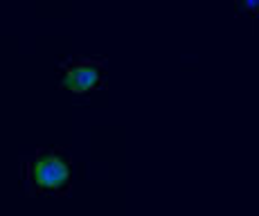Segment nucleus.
Here are the masks:
<instances>
[{"label": "nucleus", "instance_id": "1", "mask_svg": "<svg viewBox=\"0 0 259 216\" xmlns=\"http://www.w3.org/2000/svg\"><path fill=\"white\" fill-rule=\"evenodd\" d=\"M27 180L38 194H63L70 187V162L59 151H38L27 164Z\"/></svg>", "mask_w": 259, "mask_h": 216}, {"label": "nucleus", "instance_id": "2", "mask_svg": "<svg viewBox=\"0 0 259 216\" xmlns=\"http://www.w3.org/2000/svg\"><path fill=\"white\" fill-rule=\"evenodd\" d=\"M97 83H99V68L93 63H74L63 74V86L77 95L88 93Z\"/></svg>", "mask_w": 259, "mask_h": 216}, {"label": "nucleus", "instance_id": "3", "mask_svg": "<svg viewBox=\"0 0 259 216\" xmlns=\"http://www.w3.org/2000/svg\"><path fill=\"white\" fill-rule=\"evenodd\" d=\"M246 5H248V7L255 9V7H259V0H246Z\"/></svg>", "mask_w": 259, "mask_h": 216}]
</instances>
